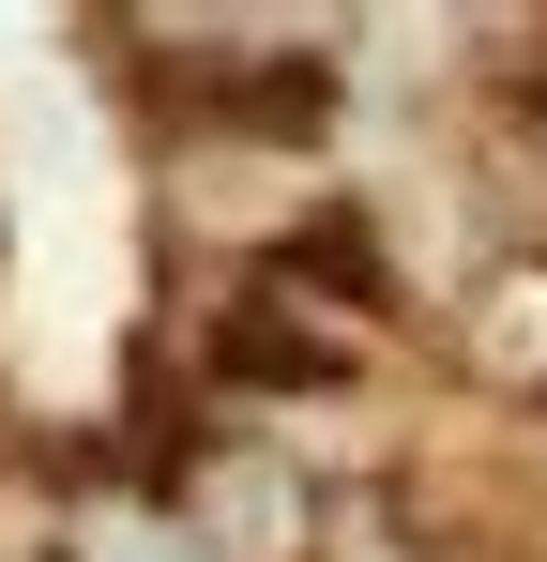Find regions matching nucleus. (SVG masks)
Instances as JSON below:
<instances>
[{"label": "nucleus", "instance_id": "f257e3e1", "mask_svg": "<svg viewBox=\"0 0 547 562\" xmlns=\"http://www.w3.org/2000/svg\"><path fill=\"white\" fill-rule=\"evenodd\" d=\"M168 517H182L213 562H304V532H320V502H304L289 457H182Z\"/></svg>", "mask_w": 547, "mask_h": 562}, {"label": "nucleus", "instance_id": "f03ea898", "mask_svg": "<svg viewBox=\"0 0 547 562\" xmlns=\"http://www.w3.org/2000/svg\"><path fill=\"white\" fill-rule=\"evenodd\" d=\"M471 366L502 380V395H547V259L517 244L502 274H487V304H471Z\"/></svg>", "mask_w": 547, "mask_h": 562}, {"label": "nucleus", "instance_id": "7ed1b4c3", "mask_svg": "<svg viewBox=\"0 0 547 562\" xmlns=\"http://www.w3.org/2000/svg\"><path fill=\"white\" fill-rule=\"evenodd\" d=\"M77 562H213L182 517H153V502H91L77 517Z\"/></svg>", "mask_w": 547, "mask_h": 562}]
</instances>
